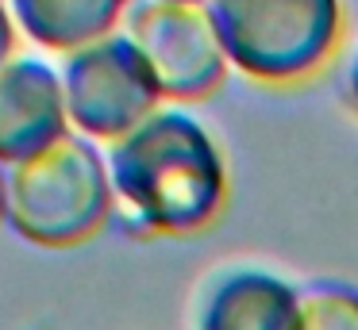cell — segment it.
Returning <instances> with one entry per match:
<instances>
[{
  "label": "cell",
  "instance_id": "cell-6",
  "mask_svg": "<svg viewBox=\"0 0 358 330\" xmlns=\"http://www.w3.org/2000/svg\"><path fill=\"white\" fill-rule=\"evenodd\" d=\"M8 215V181H4V165H0V219Z\"/></svg>",
  "mask_w": 358,
  "mask_h": 330
},
{
  "label": "cell",
  "instance_id": "cell-1",
  "mask_svg": "<svg viewBox=\"0 0 358 330\" xmlns=\"http://www.w3.org/2000/svg\"><path fill=\"white\" fill-rule=\"evenodd\" d=\"M8 215L20 238L39 246H70L89 234L104 207V177L81 138L62 135L39 153L4 169Z\"/></svg>",
  "mask_w": 358,
  "mask_h": 330
},
{
  "label": "cell",
  "instance_id": "cell-5",
  "mask_svg": "<svg viewBox=\"0 0 358 330\" xmlns=\"http://www.w3.org/2000/svg\"><path fill=\"white\" fill-rule=\"evenodd\" d=\"M12 38H16V27H12V15L4 8V0H0V66L12 61Z\"/></svg>",
  "mask_w": 358,
  "mask_h": 330
},
{
  "label": "cell",
  "instance_id": "cell-3",
  "mask_svg": "<svg viewBox=\"0 0 358 330\" xmlns=\"http://www.w3.org/2000/svg\"><path fill=\"white\" fill-rule=\"evenodd\" d=\"M66 115L89 130H112L127 119L131 100V58L116 43L81 46L62 69Z\"/></svg>",
  "mask_w": 358,
  "mask_h": 330
},
{
  "label": "cell",
  "instance_id": "cell-4",
  "mask_svg": "<svg viewBox=\"0 0 358 330\" xmlns=\"http://www.w3.org/2000/svg\"><path fill=\"white\" fill-rule=\"evenodd\" d=\"M12 23L43 46L89 43L108 23L112 0H4Z\"/></svg>",
  "mask_w": 358,
  "mask_h": 330
},
{
  "label": "cell",
  "instance_id": "cell-2",
  "mask_svg": "<svg viewBox=\"0 0 358 330\" xmlns=\"http://www.w3.org/2000/svg\"><path fill=\"white\" fill-rule=\"evenodd\" d=\"M66 96L62 77L35 58H12L0 66V165L39 153L62 138Z\"/></svg>",
  "mask_w": 358,
  "mask_h": 330
}]
</instances>
